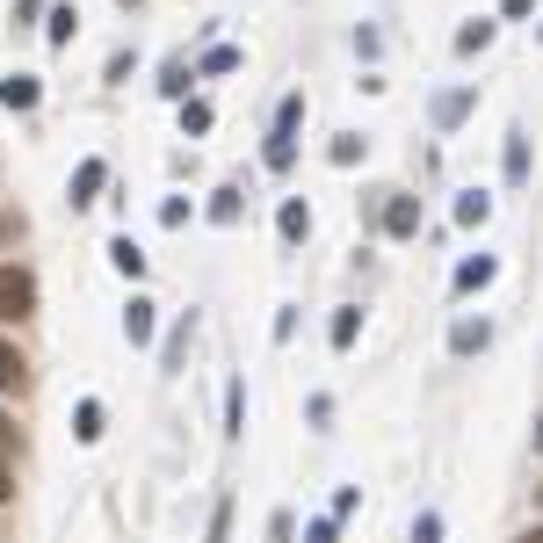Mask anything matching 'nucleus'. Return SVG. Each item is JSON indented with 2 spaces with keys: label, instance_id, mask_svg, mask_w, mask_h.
Listing matches in <instances>:
<instances>
[{
  "label": "nucleus",
  "instance_id": "obj_21",
  "mask_svg": "<svg viewBox=\"0 0 543 543\" xmlns=\"http://www.w3.org/2000/svg\"><path fill=\"white\" fill-rule=\"evenodd\" d=\"M464 109H471V87H457V95H442V102H435V124H457Z\"/></svg>",
  "mask_w": 543,
  "mask_h": 543
},
{
  "label": "nucleus",
  "instance_id": "obj_14",
  "mask_svg": "<svg viewBox=\"0 0 543 543\" xmlns=\"http://www.w3.org/2000/svg\"><path fill=\"white\" fill-rule=\"evenodd\" d=\"M355 334H362V312H355V305H341V312H334V326H326V341H334V348H355Z\"/></svg>",
  "mask_w": 543,
  "mask_h": 543
},
{
  "label": "nucleus",
  "instance_id": "obj_25",
  "mask_svg": "<svg viewBox=\"0 0 543 543\" xmlns=\"http://www.w3.org/2000/svg\"><path fill=\"white\" fill-rule=\"evenodd\" d=\"M413 543H442V515L428 507V515H413Z\"/></svg>",
  "mask_w": 543,
  "mask_h": 543
},
{
  "label": "nucleus",
  "instance_id": "obj_6",
  "mask_svg": "<svg viewBox=\"0 0 543 543\" xmlns=\"http://www.w3.org/2000/svg\"><path fill=\"white\" fill-rule=\"evenodd\" d=\"M486 341H493V326H486V319H457V326H449V348H457V355H478Z\"/></svg>",
  "mask_w": 543,
  "mask_h": 543
},
{
  "label": "nucleus",
  "instance_id": "obj_19",
  "mask_svg": "<svg viewBox=\"0 0 543 543\" xmlns=\"http://www.w3.org/2000/svg\"><path fill=\"white\" fill-rule=\"evenodd\" d=\"M493 44V22H464L457 29V51H486Z\"/></svg>",
  "mask_w": 543,
  "mask_h": 543
},
{
  "label": "nucleus",
  "instance_id": "obj_29",
  "mask_svg": "<svg viewBox=\"0 0 543 543\" xmlns=\"http://www.w3.org/2000/svg\"><path fill=\"white\" fill-rule=\"evenodd\" d=\"M15 449H22V435H15V420H8V406H0V464H8Z\"/></svg>",
  "mask_w": 543,
  "mask_h": 543
},
{
  "label": "nucleus",
  "instance_id": "obj_33",
  "mask_svg": "<svg viewBox=\"0 0 543 543\" xmlns=\"http://www.w3.org/2000/svg\"><path fill=\"white\" fill-rule=\"evenodd\" d=\"M8 500H15V471H8V464H0V507H8Z\"/></svg>",
  "mask_w": 543,
  "mask_h": 543
},
{
  "label": "nucleus",
  "instance_id": "obj_18",
  "mask_svg": "<svg viewBox=\"0 0 543 543\" xmlns=\"http://www.w3.org/2000/svg\"><path fill=\"white\" fill-rule=\"evenodd\" d=\"M210 225H239V189H218V196H210Z\"/></svg>",
  "mask_w": 543,
  "mask_h": 543
},
{
  "label": "nucleus",
  "instance_id": "obj_17",
  "mask_svg": "<svg viewBox=\"0 0 543 543\" xmlns=\"http://www.w3.org/2000/svg\"><path fill=\"white\" fill-rule=\"evenodd\" d=\"M181 355H189V319L167 334V348H160V370H181Z\"/></svg>",
  "mask_w": 543,
  "mask_h": 543
},
{
  "label": "nucleus",
  "instance_id": "obj_30",
  "mask_svg": "<svg viewBox=\"0 0 543 543\" xmlns=\"http://www.w3.org/2000/svg\"><path fill=\"white\" fill-rule=\"evenodd\" d=\"M239 413H247V399H239V384L225 391V435H239Z\"/></svg>",
  "mask_w": 543,
  "mask_h": 543
},
{
  "label": "nucleus",
  "instance_id": "obj_16",
  "mask_svg": "<svg viewBox=\"0 0 543 543\" xmlns=\"http://www.w3.org/2000/svg\"><path fill=\"white\" fill-rule=\"evenodd\" d=\"M73 29H80L73 8H51V15H44V37H51V44H73Z\"/></svg>",
  "mask_w": 543,
  "mask_h": 543
},
{
  "label": "nucleus",
  "instance_id": "obj_27",
  "mask_svg": "<svg viewBox=\"0 0 543 543\" xmlns=\"http://www.w3.org/2000/svg\"><path fill=\"white\" fill-rule=\"evenodd\" d=\"M210 543H232V500H218V515H210Z\"/></svg>",
  "mask_w": 543,
  "mask_h": 543
},
{
  "label": "nucleus",
  "instance_id": "obj_32",
  "mask_svg": "<svg viewBox=\"0 0 543 543\" xmlns=\"http://www.w3.org/2000/svg\"><path fill=\"white\" fill-rule=\"evenodd\" d=\"M500 8H507V22H529V8H536V0H500Z\"/></svg>",
  "mask_w": 543,
  "mask_h": 543
},
{
  "label": "nucleus",
  "instance_id": "obj_2",
  "mask_svg": "<svg viewBox=\"0 0 543 543\" xmlns=\"http://www.w3.org/2000/svg\"><path fill=\"white\" fill-rule=\"evenodd\" d=\"M384 232H391V239H413V232H420V203H413V196H391V203H384Z\"/></svg>",
  "mask_w": 543,
  "mask_h": 543
},
{
  "label": "nucleus",
  "instance_id": "obj_22",
  "mask_svg": "<svg viewBox=\"0 0 543 543\" xmlns=\"http://www.w3.org/2000/svg\"><path fill=\"white\" fill-rule=\"evenodd\" d=\"M493 218V196H464L457 203V225H486Z\"/></svg>",
  "mask_w": 543,
  "mask_h": 543
},
{
  "label": "nucleus",
  "instance_id": "obj_11",
  "mask_svg": "<svg viewBox=\"0 0 543 543\" xmlns=\"http://www.w3.org/2000/svg\"><path fill=\"white\" fill-rule=\"evenodd\" d=\"M109 261H116V268H124V276H131V283L145 276V254H138V239H131V232H116V239H109Z\"/></svg>",
  "mask_w": 543,
  "mask_h": 543
},
{
  "label": "nucleus",
  "instance_id": "obj_31",
  "mask_svg": "<svg viewBox=\"0 0 543 543\" xmlns=\"http://www.w3.org/2000/svg\"><path fill=\"white\" fill-rule=\"evenodd\" d=\"M362 160V138H334V167H355Z\"/></svg>",
  "mask_w": 543,
  "mask_h": 543
},
{
  "label": "nucleus",
  "instance_id": "obj_1",
  "mask_svg": "<svg viewBox=\"0 0 543 543\" xmlns=\"http://www.w3.org/2000/svg\"><path fill=\"white\" fill-rule=\"evenodd\" d=\"M37 319V276L29 268H0V326Z\"/></svg>",
  "mask_w": 543,
  "mask_h": 543
},
{
  "label": "nucleus",
  "instance_id": "obj_9",
  "mask_svg": "<svg viewBox=\"0 0 543 543\" xmlns=\"http://www.w3.org/2000/svg\"><path fill=\"white\" fill-rule=\"evenodd\" d=\"M37 95H44V87L29 80V73H8V80H0V102H8V109H37Z\"/></svg>",
  "mask_w": 543,
  "mask_h": 543
},
{
  "label": "nucleus",
  "instance_id": "obj_15",
  "mask_svg": "<svg viewBox=\"0 0 543 543\" xmlns=\"http://www.w3.org/2000/svg\"><path fill=\"white\" fill-rule=\"evenodd\" d=\"M507 181H529V131H507Z\"/></svg>",
  "mask_w": 543,
  "mask_h": 543
},
{
  "label": "nucleus",
  "instance_id": "obj_23",
  "mask_svg": "<svg viewBox=\"0 0 543 543\" xmlns=\"http://www.w3.org/2000/svg\"><path fill=\"white\" fill-rule=\"evenodd\" d=\"M181 131L203 138V131H210V102H181Z\"/></svg>",
  "mask_w": 543,
  "mask_h": 543
},
{
  "label": "nucleus",
  "instance_id": "obj_10",
  "mask_svg": "<svg viewBox=\"0 0 543 543\" xmlns=\"http://www.w3.org/2000/svg\"><path fill=\"white\" fill-rule=\"evenodd\" d=\"M124 334H131V348H145V341H153V297H131V312H124Z\"/></svg>",
  "mask_w": 543,
  "mask_h": 543
},
{
  "label": "nucleus",
  "instance_id": "obj_8",
  "mask_svg": "<svg viewBox=\"0 0 543 543\" xmlns=\"http://www.w3.org/2000/svg\"><path fill=\"white\" fill-rule=\"evenodd\" d=\"M189 80H196L189 58H167V66H160V95H167V102H189Z\"/></svg>",
  "mask_w": 543,
  "mask_h": 543
},
{
  "label": "nucleus",
  "instance_id": "obj_28",
  "mask_svg": "<svg viewBox=\"0 0 543 543\" xmlns=\"http://www.w3.org/2000/svg\"><path fill=\"white\" fill-rule=\"evenodd\" d=\"M297 536V522H290V507H276V515H268V543H290Z\"/></svg>",
  "mask_w": 543,
  "mask_h": 543
},
{
  "label": "nucleus",
  "instance_id": "obj_5",
  "mask_svg": "<svg viewBox=\"0 0 543 543\" xmlns=\"http://www.w3.org/2000/svg\"><path fill=\"white\" fill-rule=\"evenodd\" d=\"M290 160H297V131H268L261 167H268V174H290Z\"/></svg>",
  "mask_w": 543,
  "mask_h": 543
},
{
  "label": "nucleus",
  "instance_id": "obj_4",
  "mask_svg": "<svg viewBox=\"0 0 543 543\" xmlns=\"http://www.w3.org/2000/svg\"><path fill=\"white\" fill-rule=\"evenodd\" d=\"M22 384H29V355L0 334V391H22Z\"/></svg>",
  "mask_w": 543,
  "mask_h": 543
},
{
  "label": "nucleus",
  "instance_id": "obj_7",
  "mask_svg": "<svg viewBox=\"0 0 543 543\" xmlns=\"http://www.w3.org/2000/svg\"><path fill=\"white\" fill-rule=\"evenodd\" d=\"M493 276H500V261H493V254H478V261H464V268H457V297H471V290H486Z\"/></svg>",
  "mask_w": 543,
  "mask_h": 543
},
{
  "label": "nucleus",
  "instance_id": "obj_12",
  "mask_svg": "<svg viewBox=\"0 0 543 543\" xmlns=\"http://www.w3.org/2000/svg\"><path fill=\"white\" fill-rule=\"evenodd\" d=\"M102 181H109V167H102V160H80V167H73V203H95Z\"/></svg>",
  "mask_w": 543,
  "mask_h": 543
},
{
  "label": "nucleus",
  "instance_id": "obj_24",
  "mask_svg": "<svg viewBox=\"0 0 543 543\" xmlns=\"http://www.w3.org/2000/svg\"><path fill=\"white\" fill-rule=\"evenodd\" d=\"M305 124V95H283V109H276V131H297Z\"/></svg>",
  "mask_w": 543,
  "mask_h": 543
},
{
  "label": "nucleus",
  "instance_id": "obj_13",
  "mask_svg": "<svg viewBox=\"0 0 543 543\" xmlns=\"http://www.w3.org/2000/svg\"><path fill=\"white\" fill-rule=\"evenodd\" d=\"M73 435L80 442H102V399H80L73 406Z\"/></svg>",
  "mask_w": 543,
  "mask_h": 543
},
{
  "label": "nucleus",
  "instance_id": "obj_26",
  "mask_svg": "<svg viewBox=\"0 0 543 543\" xmlns=\"http://www.w3.org/2000/svg\"><path fill=\"white\" fill-rule=\"evenodd\" d=\"M305 543H341V522H334V515H319V522H305Z\"/></svg>",
  "mask_w": 543,
  "mask_h": 543
},
{
  "label": "nucleus",
  "instance_id": "obj_20",
  "mask_svg": "<svg viewBox=\"0 0 543 543\" xmlns=\"http://www.w3.org/2000/svg\"><path fill=\"white\" fill-rule=\"evenodd\" d=\"M232 66H239V51H232V44H210L196 73H232Z\"/></svg>",
  "mask_w": 543,
  "mask_h": 543
},
{
  "label": "nucleus",
  "instance_id": "obj_3",
  "mask_svg": "<svg viewBox=\"0 0 543 543\" xmlns=\"http://www.w3.org/2000/svg\"><path fill=\"white\" fill-rule=\"evenodd\" d=\"M276 232H283V239H290V247H297V239H305V232H312V203H305V196H290V203L276 210Z\"/></svg>",
  "mask_w": 543,
  "mask_h": 543
}]
</instances>
